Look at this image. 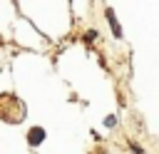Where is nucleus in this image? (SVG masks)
<instances>
[{"instance_id":"nucleus-1","label":"nucleus","mask_w":159,"mask_h":154,"mask_svg":"<svg viewBox=\"0 0 159 154\" xmlns=\"http://www.w3.org/2000/svg\"><path fill=\"white\" fill-rule=\"evenodd\" d=\"M42 139H45V129H40V127L30 129V134H27V142H30L32 147H37V144H40Z\"/></svg>"},{"instance_id":"nucleus-2","label":"nucleus","mask_w":159,"mask_h":154,"mask_svg":"<svg viewBox=\"0 0 159 154\" xmlns=\"http://www.w3.org/2000/svg\"><path fill=\"white\" fill-rule=\"evenodd\" d=\"M107 20H109V25H112V32H114V37H122V27L117 25V20H114V12H112V10H107Z\"/></svg>"},{"instance_id":"nucleus-3","label":"nucleus","mask_w":159,"mask_h":154,"mask_svg":"<svg viewBox=\"0 0 159 154\" xmlns=\"http://www.w3.org/2000/svg\"><path fill=\"white\" fill-rule=\"evenodd\" d=\"M129 147H132V152H134V154H144V152H142V147H139V144H134V142H132V144H129Z\"/></svg>"},{"instance_id":"nucleus-4","label":"nucleus","mask_w":159,"mask_h":154,"mask_svg":"<svg viewBox=\"0 0 159 154\" xmlns=\"http://www.w3.org/2000/svg\"><path fill=\"white\" fill-rule=\"evenodd\" d=\"M104 124H107V127H114V124H117V119H114V117H107V119H104Z\"/></svg>"},{"instance_id":"nucleus-5","label":"nucleus","mask_w":159,"mask_h":154,"mask_svg":"<svg viewBox=\"0 0 159 154\" xmlns=\"http://www.w3.org/2000/svg\"><path fill=\"white\" fill-rule=\"evenodd\" d=\"M94 37H97V32H87V35H84V40H87V42H92Z\"/></svg>"}]
</instances>
